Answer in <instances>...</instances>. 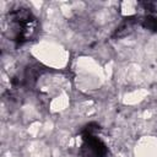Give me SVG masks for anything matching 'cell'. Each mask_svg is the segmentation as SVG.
Here are the masks:
<instances>
[{
  "label": "cell",
  "mask_w": 157,
  "mask_h": 157,
  "mask_svg": "<svg viewBox=\"0 0 157 157\" xmlns=\"http://www.w3.org/2000/svg\"><path fill=\"white\" fill-rule=\"evenodd\" d=\"M37 28V20L27 7H15L7 13L6 31L12 40L25 42L28 40Z\"/></svg>",
  "instance_id": "obj_1"
},
{
  "label": "cell",
  "mask_w": 157,
  "mask_h": 157,
  "mask_svg": "<svg viewBox=\"0 0 157 157\" xmlns=\"http://www.w3.org/2000/svg\"><path fill=\"white\" fill-rule=\"evenodd\" d=\"M81 148L86 157H103L105 155L104 144L98 137L92 136L91 134L82 137Z\"/></svg>",
  "instance_id": "obj_2"
}]
</instances>
